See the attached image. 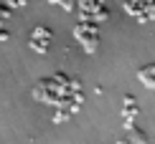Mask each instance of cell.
Here are the masks:
<instances>
[{
	"label": "cell",
	"instance_id": "cell-2",
	"mask_svg": "<svg viewBox=\"0 0 155 144\" xmlns=\"http://www.w3.org/2000/svg\"><path fill=\"white\" fill-rule=\"evenodd\" d=\"M117 144H135V142H132V139H130V136H125V139H120V142H117Z\"/></svg>",
	"mask_w": 155,
	"mask_h": 144
},
{
	"label": "cell",
	"instance_id": "cell-1",
	"mask_svg": "<svg viewBox=\"0 0 155 144\" xmlns=\"http://www.w3.org/2000/svg\"><path fill=\"white\" fill-rule=\"evenodd\" d=\"M76 38L84 43V51L87 53H94V48H97V43H99V38H97V30L94 28H87V25H76Z\"/></svg>",
	"mask_w": 155,
	"mask_h": 144
}]
</instances>
